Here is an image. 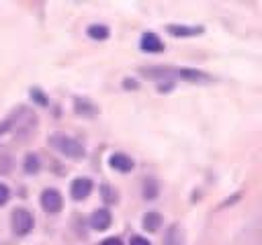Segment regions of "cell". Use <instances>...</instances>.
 Instances as JSON below:
<instances>
[{"label": "cell", "mask_w": 262, "mask_h": 245, "mask_svg": "<svg viewBox=\"0 0 262 245\" xmlns=\"http://www.w3.org/2000/svg\"><path fill=\"white\" fill-rule=\"evenodd\" d=\"M176 74L184 80H190V82H201V80H209V76H205V71H199V69H188V67H180L176 69Z\"/></svg>", "instance_id": "7c38bea8"}, {"label": "cell", "mask_w": 262, "mask_h": 245, "mask_svg": "<svg viewBox=\"0 0 262 245\" xmlns=\"http://www.w3.org/2000/svg\"><path fill=\"white\" fill-rule=\"evenodd\" d=\"M100 192H102V198H104V202H106V204H115V202L119 200L117 190H115V188H111L108 184H102V186H100Z\"/></svg>", "instance_id": "e0dca14e"}, {"label": "cell", "mask_w": 262, "mask_h": 245, "mask_svg": "<svg viewBox=\"0 0 262 245\" xmlns=\"http://www.w3.org/2000/svg\"><path fill=\"white\" fill-rule=\"evenodd\" d=\"M49 141H51V145H53L61 155H66V157H70V159H82V157L86 155L84 145H82L80 141H76V139L68 137V135L55 133Z\"/></svg>", "instance_id": "7a4b0ae2"}, {"label": "cell", "mask_w": 262, "mask_h": 245, "mask_svg": "<svg viewBox=\"0 0 262 245\" xmlns=\"http://www.w3.org/2000/svg\"><path fill=\"white\" fill-rule=\"evenodd\" d=\"M100 245H123V241H121L119 237H106Z\"/></svg>", "instance_id": "44dd1931"}, {"label": "cell", "mask_w": 262, "mask_h": 245, "mask_svg": "<svg viewBox=\"0 0 262 245\" xmlns=\"http://www.w3.org/2000/svg\"><path fill=\"white\" fill-rule=\"evenodd\" d=\"M111 223H113V214L108 208H98L90 214V227L94 231H106L111 227Z\"/></svg>", "instance_id": "8992f818"}, {"label": "cell", "mask_w": 262, "mask_h": 245, "mask_svg": "<svg viewBox=\"0 0 262 245\" xmlns=\"http://www.w3.org/2000/svg\"><path fill=\"white\" fill-rule=\"evenodd\" d=\"M23 167H25L27 174H37L39 167H41L39 155H37V153H27V155H25V163H23Z\"/></svg>", "instance_id": "4fadbf2b"}, {"label": "cell", "mask_w": 262, "mask_h": 245, "mask_svg": "<svg viewBox=\"0 0 262 245\" xmlns=\"http://www.w3.org/2000/svg\"><path fill=\"white\" fill-rule=\"evenodd\" d=\"M158 194H160L158 182H156L154 178H147V180L143 182V198H147V200H154Z\"/></svg>", "instance_id": "9a60e30c"}, {"label": "cell", "mask_w": 262, "mask_h": 245, "mask_svg": "<svg viewBox=\"0 0 262 245\" xmlns=\"http://www.w3.org/2000/svg\"><path fill=\"white\" fill-rule=\"evenodd\" d=\"M108 165H111L113 169L121 172V174H127V172H131V169H133L135 161H133L129 155H125V153L117 151V153H113V155L108 157Z\"/></svg>", "instance_id": "ba28073f"}, {"label": "cell", "mask_w": 262, "mask_h": 245, "mask_svg": "<svg viewBox=\"0 0 262 245\" xmlns=\"http://www.w3.org/2000/svg\"><path fill=\"white\" fill-rule=\"evenodd\" d=\"M41 206H43L45 212L55 214L63 208V198L55 188H47V190L41 192Z\"/></svg>", "instance_id": "277c9868"}, {"label": "cell", "mask_w": 262, "mask_h": 245, "mask_svg": "<svg viewBox=\"0 0 262 245\" xmlns=\"http://www.w3.org/2000/svg\"><path fill=\"white\" fill-rule=\"evenodd\" d=\"M35 127H37V116H35L29 108H18V110H14V112L0 125V133L14 131L16 135L25 137V135L31 133Z\"/></svg>", "instance_id": "6da1fadb"}, {"label": "cell", "mask_w": 262, "mask_h": 245, "mask_svg": "<svg viewBox=\"0 0 262 245\" xmlns=\"http://www.w3.org/2000/svg\"><path fill=\"white\" fill-rule=\"evenodd\" d=\"M166 245H182V231L178 225H172L166 233Z\"/></svg>", "instance_id": "2e32d148"}, {"label": "cell", "mask_w": 262, "mask_h": 245, "mask_svg": "<svg viewBox=\"0 0 262 245\" xmlns=\"http://www.w3.org/2000/svg\"><path fill=\"white\" fill-rule=\"evenodd\" d=\"M92 188H94V184H92L90 178H76V180L70 184V196H72L74 200H84V198L90 196Z\"/></svg>", "instance_id": "5b68a950"}, {"label": "cell", "mask_w": 262, "mask_h": 245, "mask_svg": "<svg viewBox=\"0 0 262 245\" xmlns=\"http://www.w3.org/2000/svg\"><path fill=\"white\" fill-rule=\"evenodd\" d=\"M74 104H76V112H78V114H96V110H98L92 102H88V100H84V98H76Z\"/></svg>", "instance_id": "5bb4252c"}, {"label": "cell", "mask_w": 262, "mask_h": 245, "mask_svg": "<svg viewBox=\"0 0 262 245\" xmlns=\"http://www.w3.org/2000/svg\"><path fill=\"white\" fill-rule=\"evenodd\" d=\"M162 227V214L160 212H145L143 214V229L147 233H154Z\"/></svg>", "instance_id": "30bf717a"}, {"label": "cell", "mask_w": 262, "mask_h": 245, "mask_svg": "<svg viewBox=\"0 0 262 245\" xmlns=\"http://www.w3.org/2000/svg\"><path fill=\"white\" fill-rule=\"evenodd\" d=\"M86 33H88V37L94 39V41H104V39H108V35H111L108 27H104V24H90Z\"/></svg>", "instance_id": "8fae6325"}, {"label": "cell", "mask_w": 262, "mask_h": 245, "mask_svg": "<svg viewBox=\"0 0 262 245\" xmlns=\"http://www.w3.org/2000/svg\"><path fill=\"white\" fill-rule=\"evenodd\" d=\"M123 86H125V88H137V82H135V80H129V78H127V80L123 82Z\"/></svg>", "instance_id": "7402d4cb"}, {"label": "cell", "mask_w": 262, "mask_h": 245, "mask_svg": "<svg viewBox=\"0 0 262 245\" xmlns=\"http://www.w3.org/2000/svg\"><path fill=\"white\" fill-rule=\"evenodd\" d=\"M139 47L145 53H160V51H164V41L156 33H143L141 41H139Z\"/></svg>", "instance_id": "52a82bcc"}, {"label": "cell", "mask_w": 262, "mask_h": 245, "mask_svg": "<svg viewBox=\"0 0 262 245\" xmlns=\"http://www.w3.org/2000/svg\"><path fill=\"white\" fill-rule=\"evenodd\" d=\"M129 245H151V241L145 239V237H141V235H133L131 241H129Z\"/></svg>", "instance_id": "ffe728a7"}, {"label": "cell", "mask_w": 262, "mask_h": 245, "mask_svg": "<svg viewBox=\"0 0 262 245\" xmlns=\"http://www.w3.org/2000/svg\"><path fill=\"white\" fill-rule=\"evenodd\" d=\"M31 98H33V100H37L41 106H45V104H47V98L41 94V90H39V88H31Z\"/></svg>", "instance_id": "ac0fdd59"}, {"label": "cell", "mask_w": 262, "mask_h": 245, "mask_svg": "<svg viewBox=\"0 0 262 245\" xmlns=\"http://www.w3.org/2000/svg\"><path fill=\"white\" fill-rule=\"evenodd\" d=\"M33 225H35V218L27 208H16L12 212V231L16 237L29 235L33 231Z\"/></svg>", "instance_id": "3957f363"}, {"label": "cell", "mask_w": 262, "mask_h": 245, "mask_svg": "<svg viewBox=\"0 0 262 245\" xmlns=\"http://www.w3.org/2000/svg\"><path fill=\"white\" fill-rule=\"evenodd\" d=\"M8 198H10V190H8V186H6V184H0V206L6 204Z\"/></svg>", "instance_id": "d6986e66"}, {"label": "cell", "mask_w": 262, "mask_h": 245, "mask_svg": "<svg viewBox=\"0 0 262 245\" xmlns=\"http://www.w3.org/2000/svg\"><path fill=\"white\" fill-rule=\"evenodd\" d=\"M168 33L174 37H192V35H201L203 27H186V24H168Z\"/></svg>", "instance_id": "9c48e42d"}]
</instances>
